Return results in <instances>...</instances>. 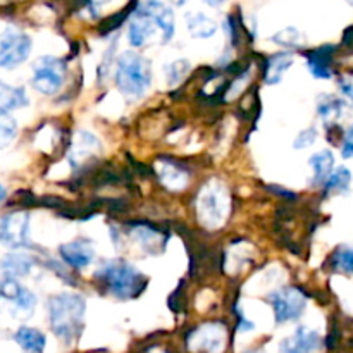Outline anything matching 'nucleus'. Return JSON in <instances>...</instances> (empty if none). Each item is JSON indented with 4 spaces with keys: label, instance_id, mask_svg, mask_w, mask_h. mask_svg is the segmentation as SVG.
<instances>
[{
    "label": "nucleus",
    "instance_id": "1",
    "mask_svg": "<svg viewBox=\"0 0 353 353\" xmlns=\"http://www.w3.org/2000/svg\"><path fill=\"white\" fill-rule=\"evenodd\" d=\"M86 300L78 293H59L48 300V321L59 340L72 343L83 330Z\"/></svg>",
    "mask_w": 353,
    "mask_h": 353
},
{
    "label": "nucleus",
    "instance_id": "2",
    "mask_svg": "<svg viewBox=\"0 0 353 353\" xmlns=\"http://www.w3.org/2000/svg\"><path fill=\"white\" fill-rule=\"evenodd\" d=\"M95 279H99L107 292L117 300H131L143 292L147 278L123 259L107 261L97 269Z\"/></svg>",
    "mask_w": 353,
    "mask_h": 353
},
{
    "label": "nucleus",
    "instance_id": "3",
    "mask_svg": "<svg viewBox=\"0 0 353 353\" xmlns=\"http://www.w3.org/2000/svg\"><path fill=\"white\" fill-rule=\"evenodd\" d=\"M116 86L131 100L141 99L152 86V65L137 52H124L116 61Z\"/></svg>",
    "mask_w": 353,
    "mask_h": 353
},
{
    "label": "nucleus",
    "instance_id": "4",
    "mask_svg": "<svg viewBox=\"0 0 353 353\" xmlns=\"http://www.w3.org/2000/svg\"><path fill=\"white\" fill-rule=\"evenodd\" d=\"M199 219L207 228H217L224 223L230 212V196L223 183L210 181L203 186L196 202Z\"/></svg>",
    "mask_w": 353,
    "mask_h": 353
},
{
    "label": "nucleus",
    "instance_id": "5",
    "mask_svg": "<svg viewBox=\"0 0 353 353\" xmlns=\"http://www.w3.org/2000/svg\"><path fill=\"white\" fill-rule=\"evenodd\" d=\"M65 71L68 68L62 59L43 55V57L37 59V62L33 64L31 85L43 95H55L64 86Z\"/></svg>",
    "mask_w": 353,
    "mask_h": 353
},
{
    "label": "nucleus",
    "instance_id": "6",
    "mask_svg": "<svg viewBox=\"0 0 353 353\" xmlns=\"http://www.w3.org/2000/svg\"><path fill=\"white\" fill-rule=\"evenodd\" d=\"M268 300L272 307V312H274L276 323L279 324L299 321L307 307L305 295L295 286L274 290L268 296Z\"/></svg>",
    "mask_w": 353,
    "mask_h": 353
},
{
    "label": "nucleus",
    "instance_id": "7",
    "mask_svg": "<svg viewBox=\"0 0 353 353\" xmlns=\"http://www.w3.org/2000/svg\"><path fill=\"white\" fill-rule=\"evenodd\" d=\"M31 52V38L16 28H7L0 38V68L14 69L23 64Z\"/></svg>",
    "mask_w": 353,
    "mask_h": 353
},
{
    "label": "nucleus",
    "instance_id": "8",
    "mask_svg": "<svg viewBox=\"0 0 353 353\" xmlns=\"http://www.w3.org/2000/svg\"><path fill=\"white\" fill-rule=\"evenodd\" d=\"M0 241L9 248L30 247V214L10 212L0 217Z\"/></svg>",
    "mask_w": 353,
    "mask_h": 353
},
{
    "label": "nucleus",
    "instance_id": "9",
    "mask_svg": "<svg viewBox=\"0 0 353 353\" xmlns=\"http://www.w3.org/2000/svg\"><path fill=\"white\" fill-rule=\"evenodd\" d=\"M226 345V330L219 323H209L196 327L190 336V347L205 353L223 352Z\"/></svg>",
    "mask_w": 353,
    "mask_h": 353
},
{
    "label": "nucleus",
    "instance_id": "10",
    "mask_svg": "<svg viewBox=\"0 0 353 353\" xmlns=\"http://www.w3.org/2000/svg\"><path fill=\"white\" fill-rule=\"evenodd\" d=\"M157 31L161 30H159V24L154 16L141 6H138L130 21V28H128V40H130L131 47H145Z\"/></svg>",
    "mask_w": 353,
    "mask_h": 353
},
{
    "label": "nucleus",
    "instance_id": "11",
    "mask_svg": "<svg viewBox=\"0 0 353 353\" xmlns=\"http://www.w3.org/2000/svg\"><path fill=\"white\" fill-rule=\"evenodd\" d=\"M62 261L76 271H83L95 261V248L88 240H72L59 248Z\"/></svg>",
    "mask_w": 353,
    "mask_h": 353
},
{
    "label": "nucleus",
    "instance_id": "12",
    "mask_svg": "<svg viewBox=\"0 0 353 353\" xmlns=\"http://www.w3.org/2000/svg\"><path fill=\"white\" fill-rule=\"evenodd\" d=\"M0 299L12 302L17 307V310L24 314H31L37 307V296L9 276L0 279Z\"/></svg>",
    "mask_w": 353,
    "mask_h": 353
},
{
    "label": "nucleus",
    "instance_id": "13",
    "mask_svg": "<svg viewBox=\"0 0 353 353\" xmlns=\"http://www.w3.org/2000/svg\"><path fill=\"white\" fill-rule=\"evenodd\" d=\"M331 64H333V47L331 45L316 48L307 55V68H309L310 74L317 79L333 78Z\"/></svg>",
    "mask_w": 353,
    "mask_h": 353
},
{
    "label": "nucleus",
    "instance_id": "14",
    "mask_svg": "<svg viewBox=\"0 0 353 353\" xmlns=\"http://www.w3.org/2000/svg\"><path fill=\"white\" fill-rule=\"evenodd\" d=\"M141 7L154 16V19L159 24V30H161L162 41L168 43L174 34V14H172V10L159 0H147V2L141 3Z\"/></svg>",
    "mask_w": 353,
    "mask_h": 353
},
{
    "label": "nucleus",
    "instance_id": "15",
    "mask_svg": "<svg viewBox=\"0 0 353 353\" xmlns=\"http://www.w3.org/2000/svg\"><path fill=\"white\" fill-rule=\"evenodd\" d=\"M309 165L312 169V186H324L330 176L334 171V155L331 150H321L316 152L312 157L309 159Z\"/></svg>",
    "mask_w": 353,
    "mask_h": 353
},
{
    "label": "nucleus",
    "instance_id": "16",
    "mask_svg": "<svg viewBox=\"0 0 353 353\" xmlns=\"http://www.w3.org/2000/svg\"><path fill=\"white\" fill-rule=\"evenodd\" d=\"M100 148H102V145H100L99 138L95 134L88 133V131H79L74 137V143H72L71 152H69V161H71L72 165H78L79 162L99 152Z\"/></svg>",
    "mask_w": 353,
    "mask_h": 353
},
{
    "label": "nucleus",
    "instance_id": "17",
    "mask_svg": "<svg viewBox=\"0 0 353 353\" xmlns=\"http://www.w3.org/2000/svg\"><path fill=\"white\" fill-rule=\"evenodd\" d=\"M293 61H295V55L293 52H278V54L271 55L265 62V74L264 81L268 85H278L281 83L283 76L293 65Z\"/></svg>",
    "mask_w": 353,
    "mask_h": 353
},
{
    "label": "nucleus",
    "instance_id": "18",
    "mask_svg": "<svg viewBox=\"0 0 353 353\" xmlns=\"http://www.w3.org/2000/svg\"><path fill=\"white\" fill-rule=\"evenodd\" d=\"M159 178L162 185L171 192H179L188 185V174L176 162H159Z\"/></svg>",
    "mask_w": 353,
    "mask_h": 353
},
{
    "label": "nucleus",
    "instance_id": "19",
    "mask_svg": "<svg viewBox=\"0 0 353 353\" xmlns=\"http://www.w3.org/2000/svg\"><path fill=\"white\" fill-rule=\"evenodd\" d=\"M317 114L321 116V119L326 124H334L341 116H343L345 109V100L338 99L336 95H331V93H323L317 99Z\"/></svg>",
    "mask_w": 353,
    "mask_h": 353
},
{
    "label": "nucleus",
    "instance_id": "20",
    "mask_svg": "<svg viewBox=\"0 0 353 353\" xmlns=\"http://www.w3.org/2000/svg\"><path fill=\"white\" fill-rule=\"evenodd\" d=\"M34 265V259L26 254H9L2 259L0 268L6 271V276L9 278H21V276H28Z\"/></svg>",
    "mask_w": 353,
    "mask_h": 353
},
{
    "label": "nucleus",
    "instance_id": "21",
    "mask_svg": "<svg viewBox=\"0 0 353 353\" xmlns=\"http://www.w3.org/2000/svg\"><path fill=\"white\" fill-rule=\"evenodd\" d=\"M14 341L26 353H43L47 345L45 334L34 327H19L14 334Z\"/></svg>",
    "mask_w": 353,
    "mask_h": 353
},
{
    "label": "nucleus",
    "instance_id": "22",
    "mask_svg": "<svg viewBox=\"0 0 353 353\" xmlns=\"http://www.w3.org/2000/svg\"><path fill=\"white\" fill-rule=\"evenodd\" d=\"M186 28L193 38H210L217 31V23L205 14L193 12L186 16Z\"/></svg>",
    "mask_w": 353,
    "mask_h": 353
},
{
    "label": "nucleus",
    "instance_id": "23",
    "mask_svg": "<svg viewBox=\"0 0 353 353\" xmlns=\"http://www.w3.org/2000/svg\"><path fill=\"white\" fill-rule=\"evenodd\" d=\"M288 341L292 347H295L296 350H300L303 353L317 352L321 348V343H323L319 333L314 330H309V327H305V326L296 327L295 334H293Z\"/></svg>",
    "mask_w": 353,
    "mask_h": 353
},
{
    "label": "nucleus",
    "instance_id": "24",
    "mask_svg": "<svg viewBox=\"0 0 353 353\" xmlns=\"http://www.w3.org/2000/svg\"><path fill=\"white\" fill-rule=\"evenodd\" d=\"M24 105H28L26 92L23 88L6 85V83L0 81V110L9 112V110L21 109Z\"/></svg>",
    "mask_w": 353,
    "mask_h": 353
},
{
    "label": "nucleus",
    "instance_id": "25",
    "mask_svg": "<svg viewBox=\"0 0 353 353\" xmlns=\"http://www.w3.org/2000/svg\"><path fill=\"white\" fill-rule=\"evenodd\" d=\"M352 183V172L350 169L345 168V165H340L338 169H334L333 174L330 176V179L324 185V190L327 193H343L350 188Z\"/></svg>",
    "mask_w": 353,
    "mask_h": 353
},
{
    "label": "nucleus",
    "instance_id": "26",
    "mask_svg": "<svg viewBox=\"0 0 353 353\" xmlns=\"http://www.w3.org/2000/svg\"><path fill=\"white\" fill-rule=\"evenodd\" d=\"M331 264H333V269L336 272H341V274L347 276L353 274V247L343 245V247L338 248L333 254Z\"/></svg>",
    "mask_w": 353,
    "mask_h": 353
},
{
    "label": "nucleus",
    "instance_id": "27",
    "mask_svg": "<svg viewBox=\"0 0 353 353\" xmlns=\"http://www.w3.org/2000/svg\"><path fill=\"white\" fill-rule=\"evenodd\" d=\"M131 236L134 238V241L143 245V248H147V250H154L155 247L161 245L162 240V234L159 231L152 230L150 226H137L131 231Z\"/></svg>",
    "mask_w": 353,
    "mask_h": 353
},
{
    "label": "nucleus",
    "instance_id": "28",
    "mask_svg": "<svg viewBox=\"0 0 353 353\" xmlns=\"http://www.w3.org/2000/svg\"><path fill=\"white\" fill-rule=\"evenodd\" d=\"M192 69V64H190L186 59H178V61H172L171 64H168L164 68L165 79H168L169 85H178L183 79L186 78V74Z\"/></svg>",
    "mask_w": 353,
    "mask_h": 353
},
{
    "label": "nucleus",
    "instance_id": "29",
    "mask_svg": "<svg viewBox=\"0 0 353 353\" xmlns=\"http://www.w3.org/2000/svg\"><path fill=\"white\" fill-rule=\"evenodd\" d=\"M271 40L285 48H299L303 45V34L296 28H285L276 33Z\"/></svg>",
    "mask_w": 353,
    "mask_h": 353
},
{
    "label": "nucleus",
    "instance_id": "30",
    "mask_svg": "<svg viewBox=\"0 0 353 353\" xmlns=\"http://www.w3.org/2000/svg\"><path fill=\"white\" fill-rule=\"evenodd\" d=\"M17 133V124L12 116L0 110V148L7 147Z\"/></svg>",
    "mask_w": 353,
    "mask_h": 353
},
{
    "label": "nucleus",
    "instance_id": "31",
    "mask_svg": "<svg viewBox=\"0 0 353 353\" xmlns=\"http://www.w3.org/2000/svg\"><path fill=\"white\" fill-rule=\"evenodd\" d=\"M316 140H317L316 128H307V130H303L302 133H299V137H296L295 141H293V147H295L296 150H303V148L312 147V145L316 143Z\"/></svg>",
    "mask_w": 353,
    "mask_h": 353
},
{
    "label": "nucleus",
    "instance_id": "32",
    "mask_svg": "<svg viewBox=\"0 0 353 353\" xmlns=\"http://www.w3.org/2000/svg\"><path fill=\"white\" fill-rule=\"evenodd\" d=\"M248 79H250V72H243V74H241L240 78L234 79V81H233V86H231L230 92L226 93V95H228V100H230V99H234V97H238V93H240L241 90H243V86H245V85H248Z\"/></svg>",
    "mask_w": 353,
    "mask_h": 353
},
{
    "label": "nucleus",
    "instance_id": "33",
    "mask_svg": "<svg viewBox=\"0 0 353 353\" xmlns=\"http://www.w3.org/2000/svg\"><path fill=\"white\" fill-rule=\"evenodd\" d=\"M338 88H340L341 97H343V99L353 107V81L352 79H347V78L338 79Z\"/></svg>",
    "mask_w": 353,
    "mask_h": 353
},
{
    "label": "nucleus",
    "instance_id": "34",
    "mask_svg": "<svg viewBox=\"0 0 353 353\" xmlns=\"http://www.w3.org/2000/svg\"><path fill=\"white\" fill-rule=\"evenodd\" d=\"M341 155H343L345 159L353 157V126H350L345 131L343 145H341Z\"/></svg>",
    "mask_w": 353,
    "mask_h": 353
},
{
    "label": "nucleus",
    "instance_id": "35",
    "mask_svg": "<svg viewBox=\"0 0 353 353\" xmlns=\"http://www.w3.org/2000/svg\"><path fill=\"white\" fill-rule=\"evenodd\" d=\"M281 352H283V353H303V352L296 350L295 347H292V345H290V341H288V340H286L285 343L281 345Z\"/></svg>",
    "mask_w": 353,
    "mask_h": 353
},
{
    "label": "nucleus",
    "instance_id": "36",
    "mask_svg": "<svg viewBox=\"0 0 353 353\" xmlns=\"http://www.w3.org/2000/svg\"><path fill=\"white\" fill-rule=\"evenodd\" d=\"M107 2H110V0H88V3L92 9H99V7H102L103 3H107Z\"/></svg>",
    "mask_w": 353,
    "mask_h": 353
},
{
    "label": "nucleus",
    "instance_id": "37",
    "mask_svg": "<svg viewBox=\"0 0 353 353\" xmlns=\"http://www.w3.org/2000/svg\"><path fill=\"white\" fill-rule=\"evenodd\" d=\"M203 2L210 7H221L224 2H226V0H203Z\"/></svg>",
    "mask_w": 353,
    "mask_h": 353
},
{
    "label": "nucleus",
    "instance_id": "38",
    "mask_svg": "<svg viewBox=\"0 0 353 353\" xmlns=\"http://www.w3.org/2000/svg\"><path fill=\"white\" fill-rule=\"evenodd\" d=\"M6 196H7V192H6V188H3V186L0 185V203H2L3 200H6Z\"/></svg>",
    "mask_w": 353,
    "mask_h": 353
},
{
    "label": "nucleus",
    "instance_id": "39",
    "mask_svg": "<svg viewBox=\"0 0 353 353\" xmlns=\"http://www.w3.org/2000/svg\"><path fill=\"white\" fill-rule=\"evenodd\" d=\"M186 2H188V0H171V3H174V6H178V7L185 6Z\"/></svg>",
    "mask_w": 353,
    "mask_h": 353
},
{
    "label": "nucleus",
    "instance_id": "40",
    "mask_svg": "<svg viewBox=\"0 0 353 353\" xmlns=\"http://www.w3.org/2000/svg\"><path fill=\"white\" fill-rule=\"evenodd\" d=\"M245 353H265L264 350H247Z\"/></svg>",
    "mask_w": 353,
    "mask_h": 353
},
{
    "label": "nucleus",
    "instance_id": "41",
    "mask_svg": "<svg viewBox=\"0 0 353 353\" xmlns=\"http://www.w3.org/2000/svg\"><path fill=\"white\" fill-rule=\"evenodd\" d=\"M348 2H350V3H353V0H348Z\"/></svg>",
    "mask_w": 353,
    "mask_h": 353
}]
</instances>
